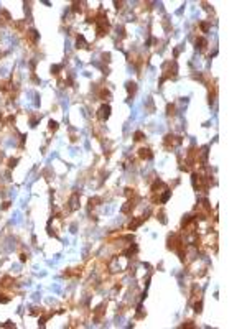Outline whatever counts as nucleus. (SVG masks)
Masks as SVG:
<instances>
[{"instance_id":"nucleus-1","label":"nucleus","mask_w":247,"mask_h":329,"mask_svg":"<svg viewBox=\"0 0 247 329\" xmlns=\"http://www.w3.org/2000/svg\"><path fill=\"white\" fill-rule=\"evenodd\" d=\"M109 115H111V105H107V104L101 105L99 110H97V119L104 122V120L109 119Z\"/></svg>"},{"instance_id":"nucleus-2","label":"nucleus","mask_w":247,"mask_h":329,"mask_svg":"<svg viewBox=\"0 0 247 329\" xmlns=\"http://www.w3.org/2000/svg\"><path fill=\"white\" fill-rule=\"evenodd\" d=\"M79 208V194L78 193H72L71 198H69V206H68V211H76Z\"/></svg>"},{"instance_id":"nucleus-3","label":"nucleus","mask_w":247,"mask_h":329,"mask_svg":"<svg viewBox=\"0 0 247 329\" xmlns=\"http://www.w3.org/2000/svg\"><path fill=\"white\" fill-rule=\"evenodd\" d=\"M181 143V137H175V135H167L165 137V145L170 147H176V145Z\"/></svg>"},{"instance_id":"nucleus-4","label":"nucleus","mask_w":247,"mask_h":329,"mask_svg":"<svg viewBox=\"0 0 247 329\" xmlns=\"http://www.w3.org/2000/svg\"><path fill=\"white\" fill-rule=\"evenodd\" d=\"M139 156L142 158V160H150L153 155H152L150 148H140V150H139Z\"/></svg>"},{"instance_id":"nucleus-5","label":"nucleus","mask_w":247,"mask_h":329,"mask_svg":"<svg viewBox=\"0 0 247 329\" xmlns=\"http://www.w3.org/2000/svg\"><path fill=\"white\" fill-rule=\"evenodd\" d=\"M104 308H106V304H101V306H97L96 308V311H94V319L96 321H101V318H102V314H104Z\"/></svg>"},{"instance_id":"nucleus-6","label":"nucleus","mask_w":247,"mask_h":329,"mask_svg":"<svg viewBox=\"0 0 247 329\" xmlns=\"http://www.w3.org/2000/svg\"><path fill=\"white\" fill-rule=\"evenodd\" d=\"M26 36H28V40H30V41H33V43H36L38 41V38H40V33L36 30H30L26 33Z\"/></svg>"},{"instance_id":"nucleus-7","label":"nucleus","mask_w":247,"mask_h":329,"mask_svg":"<svg viewBox=\"0 0 247 329\" xmlns=\"http://www.w3.org/2000/svg\"><path fill=\"white\" fill-rule=\"evenodd\" d=\"M76 48H87L86 38H84L83 35H79V36H78V40H76Z\"/></svg>"},{"instance_id":"nucleus-8","label":"nucleus","mask_w":247,"mask_h":329,"mask_svg":"<svg viewBox=\"0 0 247 329\" xmlns=\"http://www.w3.org/2000/svg\"><path fill=\"white\" fill-rule=\"evenodd\" d=\"M132 209H133V201H127V202H125V206H122V209H120V211H122L124 214H129Z\"/></svg>"},{"instance_id":"nucleus-9","label":"nucleus","mask_w":247,"mask_h":329,"mask_svg":"<svg viewBox=\"0 0 247 329\" xmlns=\"http://www.w3.org/2000/svg\"><path fill=\"white\" fill-rule=\"evenodd\" d=\"M142 222H143V219H142V217H140V219H133L130 224H129V229H130V230H135L137 227L142 224Z\"/></svg>"},{"instance_id":"nucleus-10","label":"nucleus","mask_w":247,"mask_h":329,"mask_svg":"<svg viewBox=\"0 0 247 329\" xmlns=\"http://www.w3.org/2000/svg\"><path fill=\"white\" fill-rule=\"evenodd\" d=\"M127 91H129V94H135L137 84H135V82H129V84H127Z\"/></svg>"},{"instance_id":"nucleus-11","label":"nucleus","mask_w":247,"mask_h":329,"mask_svg":"<svg viewBox=\"0 0 247 329\" xmlns=\"http://www.w3.org/2000/svg\"><path fill=\"white\" fill-rule=\"evenodd\" d=\"M99 97L106 100V99H109V97H111V92H109L107 89H102V91H101V94H99Z\"/></svg>"},{"instance_id":"nucleus-12","label":"nucleus","mask_w":247,"mask_h":329,"mask_svg":"<svg viewBox=\"0 0 247 329\" xmlns=\"http://www.w3.org/2000/svg\"><path fill=\"white\" fill-rule=\"evenodd\" d=\"M196 44H199V48H201V50H204V48H206V44H208V41H206L204 38H198V40H196Z\"/></svg>"},{"instance_id":"nucleus-13","label":"nucleus","mask_w":247,"mask_h":329,"mask_svg":"<svg viewBox=\"0 0 247 329\" xmlns=\"http://www.w3.org/2000/svg\"><path fill=\"white\" fill-rule=\"evenodd\" d=\"M81 5H83V3H79V2H74L72 3V12H74V13H78V12H81L83 9H81Z\"/></svg>"},{"instance_id":"nucleus-14","label":"nucleus","mask_w":247,"mask_h":329,"mask_svg":"<svg viewBox=\"0 0 247 329\" xmlns=\"http://www.w3.org/2000/svg\"><path fill=\"white\" fill-rule=\"evenodd\" d=\"M61 69H63V66H61V64H58V66H53V68H51V72H53V74H59L58 71H61Z\"/></svg>"},{"instance_id":"nucleus-15","label":"nucleus","mask_w":247,"mask_h":329,"mask_svg":"<svg viewBox=\"0 0 247 329\" xmlns=\"http://www.w3.org/2000/svg\"><path fill=\"white\" fill-rule=\"evenodd\" d=\"M17 163H18L17 158H10V160H9V166H10V168H13V166L17 165Z\"/></svg>"},{"instance_id":"nucleus-16","label":"nucleus","mask_w":247,"mask_h":329,"mask_svg":"<svg viewBox=\"0 0 247 329\" xmlns=\"http://www.w3.org/2000/svg\"><path fill=\"white\" fill-rule=\"evenodd\" d=\"M50 130H58V124H56V122H53V120H50Z\"/></svg>"},{"instance_id":"nucleus-17","label":"nucleus","mask_w":247,"mask_h":329,"mask_svg":"<svg viewBox=\"0 0 247 329\" xmlns=\"http://www.w3.org/2000/svg\"><path fill=\"white\" fill-rule=\"evenodd\" d=\"M142 138H143V133H142V132H135V140L139 142V140H142Z\"/></svg>"},{"instance_id":"nucleus-18","label":"nucleus","mask_w":247,"mask_h":329,"mask_svg":"<svg viewBox=\"0 0 247 329\" xmlns=\"http://www.w3.org/2000/svg\"><path fill=\"white\" fill-rule=\"evenodd\" d=\"M173 110H175V105H168V115H173L175 114Z\"/></svg>"},{"instance_id":"nucleus-19","label":"nucleus","mask_w":247,"mask_h":329,"mask_svg":"<svg viewBox=\"0 0 247 329\" xmlns=\"http://www.w3.org/2000/svg\"><path fill=\"white\" fill-rule=\"evenodd\" d=\"M194 311H196V313H201V303H196V304H194Z\"/></svg>"},{"instance_id":"nucleus-20","label":"nucleus","mask_w":247,"mask_h":329,"mask_svg":"<svg viewBox=\"0 0 247 329\" xmlns=\"http://www.w3.org/2000/svg\"><path fill=\"white\" fill-rule=\"evenodd\" d=\"M5 327H12V326H15V324H12V321H7V324H3Z\"/></svg>"}]
</instances>
